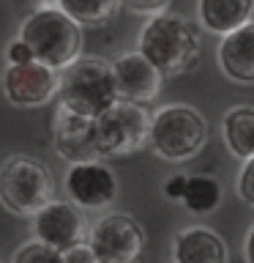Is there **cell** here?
Listing matches in <instances>:
<instances>
[{
    "label": "cell",
    "mask_w": 254,
    "mask_h": 263,
    "mask_svg": "<svg viewBox=\"0 0 254 263\" xmlns=\"http://www.w3.org/2000/svg\"><path fill=\"white\" fill-rule=\"evenodd\" d=\"M0 85L6 99L16 107H44L57 96V71L38 61L8 63Z\"/></svg>",
    "instance_id": "30bf717a"
},
{
    "label": "cell",
    "mask_w": 254,
    "mask_h": 263,
    "mask_svg": "<svg viewBox=\"0 0 254 263\" xmlns=\"http://www.w3.org/2000/svg\"><path fill=\"white\" fill-rule=\"evenodd\" d=\"M137 52L151 61L159 74H180L197 61L200 52V36H197L194 25L178 14H153L142 25L137 41Z\"/></svg>",
    "instance_id": "7a4b0ae2"
},
{
    "label": "cell",
    "mask_w": 254,
    "mask_h": 263,
    "mask_svg": "<svg viewBox=\"0 0 254 263\" xmlns=\"http://www.w3.org/2000/svg\"><path fill=\"white\" fill-rule=\"evenodd\" d=\"M243 255H246V263H254V225L246 236V244H243Z\"/></svg>",
    "instance_id": "d4e9b609"
},
{
    "label": "cell",
    "mask_w": 254,
    "mask_h": 263,
    "mask_svg": "<svg viewBox=\"0 0 254 263\" xmlns=\"http://www.w3.org/2000/svg\"><path fill=\"white\" fill-rule=\"evenodd\" d=\"M221 135L229 148V154L238 159H249L254 156V107L238 104L224 112L221 121Z\"/></svg>",
    "instance_id": "2e32d148"
},
{
    "label": "cell",
    "mask_w": 254,
    "mask_h": 263,
    "mask_svg": "<svg viewBox=\"0 0 254 263\" xmlns=\"http://www.w3.org/2000/svg\"><path fill=\"white\" fill-rule=\"evenodd\" d=\"M88 250L96 263H137L145 250V233L131 214H104L88 230Z\"/></svg>",
    "instance_id": "52a82bcc"
},
{
    "label": "cell",
    "mask_w": 254,
    "mask_h": 263,
    "mask_svg": "<svg viewBox=\"0 0 254 263\" xmlns=\"http://www.w3.org/2000/svg\"><path fill=\"white\" fill-rule=\"evenodd\" d=\"M180 203L192 214H210L219 209L221 203V186L216 178L210 176H186L183 192H180Z\"/></svg>",
    "instance_id": "e0dca14e"
},
{
    "label": "cell",
    "mask_w": 254,
    "mask_h": 263,
    "mask_svg": "<svg viewBox=\"0 0 254 263\" xmlns=\"http://www.w3.org/2000/svg\"><path fill=\"white\" fill-rule=\"evenodd\" d=\"M25 61H33V58H30V49L25 47L19 39H16L14 44L8 47V63H25Z\"/></svg>",
    "instance_id": "603a6c76"
},
{
    "label": "cell",
    "mask_w": 254,
    "mask_h": 263,
    "mask_svg": "<svg viewBox=\"0 0 254 263\" xmlns=\"http://www.w3.org/2000/svg\"><path fill=\"white\" fill-rule=\"evenodd\" d=\"M219 66L229 80L243 85L254 82V22H246L221 39Z\"/></svg>",
    "instance_id": "4fadbf2b"
},
{
    "label": "cell",
    "mask_w": 254,
    "mask_h": 263,
    "mask_svg": "<svg viewBox=\"0 0 254 263\" xmlns=\"http://www.w3.org/2000/svg\"><path fill=\"white\" fill-rule=\"evenodd\" d=\"M254 0H197V16L200 25L210 33L227 36L241 25L251 22Z\"/></svg>",
    "instance_id": "9a60e30c"
},
{
    "label": "cell",
    "mask_w": 254,
    "mask_h": 263,
    "mask_svg": "<svg viewBox=\"0 0 254 263\" xmlns=\"http://www.w3.org/2000/svg\"><path fill=\"white\" fill-rule=\"evenodd\" d=\"M57 99L66 110L85 118H98L107 107L118 102L112 63L79 55L74 63L57 71Z\"/></svg>",
    "instance_id": "3957f363"
},
{
    "label": "cell",
    "mask_w": 254,
    "mask_h": 263,
    "mask_svg": "<svg viewBox=\"0 0 254 263\" xmlns=\"http://www.w3.org/2000/svg\"><path fill=\"white\" fill-rule=\"evenodd\" d=\"M77 25H104L118 11L120 0H52Z\"/></svg>",
    "instance_id": "ac0fdd59"
},
{
    "label": "cell",
    "mask_w": 254,
    "mask_h": 263,
    "mask_svg": "<svg viewBox=\"0 0 254 263\" xmlns=\"http://www.w3.org/2000/svg\"><path fill=\"white\" fill-rule=\"evenodd\" d=\"M147 126L151 115L142 110V104L118 99L98 118H93V143L98 159H120L137 154L147 143Z\"/></svg>",
    "instance_id": "8992f818"
},
{
    "label": "cell",
    "mask_w": 254,
    "mask_h": 263,
    "mask_svg": "<svg viewBox=\"0 0 254 263\" xmlns=\"http://www.w3.org/2000/svg\"><path fill=\"white\" fill-rule=\"evenodd\" d=\"M115 74V88H118V99L131 104H147L159 96L161 90V74L159 69L145 61L139 52H126L112 63Z\"/></svg>",
    "instance_id": "8fae6325"
},
{
    "label": "cell",
    "mask_w": 254,
    "mask_h": 263,
    "mask_svg": "<svg viewBox=\"0 0 254 263\" xmlns=\"http://www.w3.org/2000/svg\"><path fill=\"white\" fill-rule=\"evenodd\" d=\"M63 263H96V258L90 255V250L85 244H79V247H74V250L63 252Z\"/></svg>",
    "instance_id": "7402d4cb"
},
{
    "label": "cell",
    "mask_w": 254,
    "mask_h": 263,
    "mask_svg": "<svg viewBox=\"0 0 254 263\" xmlns=\"http://www.w3.org/2000/svg\"><path fill=\"white\" fill-rule=\"evenodd\" d=\"M11 263H63V252H57L52 247H47V244L33 238V241H25L14 252Z\"/></svg>",
    "instance_id": "d6986e66"
},
{
    "label": "cell",
    "mask_w": 254,
    "mask_h": 263,
    "mask_svg": "<svg viewBox=\"0 0 254 263\" xmlns=\"http://www.w3.org/2000/svg\"><path fill=\"white\" fill-rule=\"evenodd\" d=\"M208 140V121L188 104H167L153 112L147 143L161 159L188 162L202 151Z\"/></svg>",
    "instance_id": "277c9868"
},
{
    "label": "cell",
    "mask_w": 254,
    "mask_h": 263,
    "mask_svg": "<svg viewBox=\"0 0 254 263\" xmlns=\"http://www.w3.org/2000/svg\"><path fill=\"white\" fill-rule=\"evenodd\" d=\"M19 41L30 49L33 61L60 71L82 52V25L47 0L22 22Z\"/></svg>",
    "instance_id": "6da1fadb"
},
{
    "label": "cell",
    "mask_w": 254,
    "mask_h": 263,
    "mask_svg": "<svg viewBox=\"0 0 254 263\" xmlns=\"http://www.w3.org/2000/svg\"><path fill=\"white\" fill-rule=\"evenodd\" d=\"M120 6H126L129 11H134V14L153 16V14H161L164 8L170 6V0H120Z\"/></svg>",
    "instance_id": "44dd1931"
},
{
    "label": "cell",
    "mask_w": 254,
    "mask_h": 263,
    "mask_svg": "<svg viewBox=\"0 0 254 263\" xmlns=\"http://www.w3.org/2000/svg\"><path fill=\"white\" fill-rule=\"evenodd\" d=\"M183 181H186V176H172V181L167 186H164V192H167L170 197H178L180 200V192H183Z\"/></svg>",
    "instance_id": "cb8c5ba5"
},
{
    "label": "cell",
    "mask_w": 254,
    "mask_h": 263,
    "mask_svg": "<svg viewBox=\"0 0 254 263\" xmlns=\"http://www.w3.org/2000/svg\"><path fill=\"white\" fill-rule=\"evenodd\" d=\"M88 228L82 209L71 200H49L44 209L33 214V238L57 252H69L74 247L85 244Z\"/></svg>",
    "instance_id": "ba28073f"
},
{
    "label": "cell",
    "mask_w": 254,
    "mask_h": 263,
    "mask_svg": "<svg viewBox=\"0 0 254 263\" xmlns=\"http://www.w3.org/2000/svg\"><path fill=\"white\" fill-rule=\"evenodd\" d=\"M66 195L77 209H107L118 197V178L104 162H74L63 178Z\"/></svg>",
    "instance_id": "9c48e42d"
},
{
    "label": "cell",
    "mask_w": 254,
    "mask_h": 263,
    "mask_svg": "<svg viewBox=\"0 0 254 263\" xmlns=\"http://www.w3.org/2000/svg\"><path fill=\"white\" fill-rule=\"evenodd\" d=\"M55 200V181L47 164L30 156H11L0 167V203L19 217H33Z\"/></svg>",
    "instance_id": "5b68a950"
},
{
    "label": "cell",
    "mask_w": 254,
    "mask_h": 263,
    "mask_svg": "<svg viewBox=\"0 0 254 263\" xmlns=\"http://www.w3.org/2000/svg\"><path fill=\"white\" fill-rule=\"evenodd\" d=\"M172 260L175 263H227L229 252L219 233L210 228H186L172 241Z\"/></svg>",
    "instance_id": "5bb4252c"
},
{
    "label": "cell",
    "mask_w": 254,
    "mask_h": 263,
    "mask_svg": "<svg viewBox=\"0 0 254 263\" xmlns=\"http://www.w3.org/2000/svg\"><path fill=\"white\" fill-rule=\"evenodd\" d=\"M55 151L71 164L98 159L93 143V118H85V115L60 107L55 115Z\"/></svg>",
    "instance_id": "7c38bea8"
},
{
    "label": "cell",
    "mask_w": 254,
    "mask_h": 263,
    "mask_svg": "<svg viewBox=\"0 0 254 263\" xmlns=\"http://www.w3.org/2000/svg\"><path fill=\"white\" fill-rule=\"evenodd\" d=\"M238 195L249 205H254V156L243 159V167L238 173Z\"/></svg>",
    "instance_id": "ffe728a7"
}]
</instances>
